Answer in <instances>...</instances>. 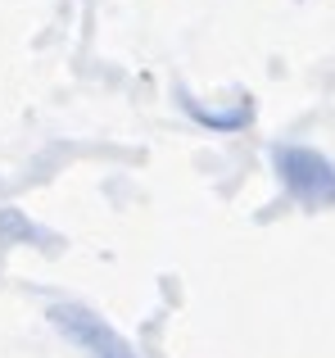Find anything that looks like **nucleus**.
I'll return each mask as SVG.
<instances>
[{"label":"nucleus","instance_id":"2","mask_svg":"<svg viewBox=\"0 0 335 358\" xmlns=\"http://www.w3.org/2000/svg\"><path fill=\"white\" fill-rule=\"evenodd\" d=\"M45 317H50V327L73 345V350H82L87 358H141L127 336H118V327H109L105 317H100L96 308H87V304L64 299V304L45 308Z\"/></svg>","mask_w":335,"mask_h":358},{"label":"nucleus","instance_id":"1","mask_svg":"<svg viewBox=\"0 0 335 358\" xmlns=\"http://www.w3.org/2000/svg\"><path fill=\"white\" fill-rule=\"evenodd\" d=\"M272 173L304 209H335V164L322 150L281 141L272 150Z\"/></svg>","mask_w":335,"mask_h":358}]
</instances>
